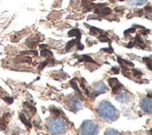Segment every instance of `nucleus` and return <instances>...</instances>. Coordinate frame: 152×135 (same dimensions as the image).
<instances>
[{"mask_svg": "<svg viewBox=\"0 0 152 135\" xmlns=\"http://www.w3.org/2000/svg\"><path fill=\"white\" fill-rule=\"evenodd\" d=\"M98 114L107 121H114L118 117V111L109 102H102L98 106Z\"/></svg>", "mask_w": 152, "mask_h": 135, "instance_id": "1", "label": "nucleus"}, {"mask_svg": "<svg viewBox=\"0 0 152 135\" xmlns=\"http://www.w3.org/2000/svg\"><path fill=\"white\" fill-rule=\"evenodd\" d=\"M48 130L52 134H59L67 131V124L62 118H55L48 123Z\"/></svg>", "mask_w": 152, "mask_h": 135, "instance_id": "2", "label": "nucleus"}, {"mask_svg": "<svg viewBox=\"0 0 152 135\" xmlns=\"http://www.w3.org/2000/svg\"><path fill=\"white\" fill-rule=\"evenodd\" d=\"M98 132V125L91 120H86L80 129V135H96Z\"/></svg>", "mask_w": 152, "mask_h": 135, "instance_id": "3", "label": "nucleus"}, {"mask_svg": "<svg viewBox=\"0 0 152 135\" xmlns=\"http://www.w3.org/2000/svg\"><path fill=\"white\" fill-rule=\"evenodd\" d=\"M141 107L145 111V113L151 114L152 112V102H151V98H145L143 99L141 102Z\"/></svg>", "mask_w": 152, "mask_h": 135, "instance_id": "4", "label": "nucleus"}, {"mask_svg": "<svg viewBox=\"0 0 152 135\" xmlns=\"http://www.w3.org/2000/svg\"><path fill=\"white\" fill-rule=\"evenodd\" d=\"M108 82H109V85L112 87V90H113L114 93L119 92L122 89H123V86L119 83V81L116 78H110Z\"/></svg>", "mask_w": 152, "mask_h": 135, "instance_id": "5", "label": "nucleus"}, {"mask_svg": "<svg viewBox=\"0 0 152 135\" xmlns=\"http://www.w3.org/2000/svg\"><path fill=\"white\" fill-rule=\"evenodd\" d=\"M106 90H107V88L103 83H102V82L101 83H98L94 88V90H93V93H92V97H96L98 95L102 94V93H104Z\"/></svg>", "mask_w": 152, "mask_h": 135, "instance_id": "6", "label": "nucleus"}, {"mask_svg": "<svg viewBox=\"0 0 152 135\" xmlns=\"http://www.w3.org/2000/svg\"><path fill=\"white\" fill-rule=\"evenodd\" d=\"M115 99L120 103H128L131 100V95L127 91H119Z\"/></svg>", "mask_w": 152, "mask_h": 135, "instance_id": "7", "label": "nucleus"}, {"mask_svg": "<svg viewBox=\"0 0 152 135\" xmlns=\"http://www.w3.org/2000/svg\"><path fill=\"white\" fill-rule=\"evenodd\" d=\"M71 105H72V109L73 111H78L82 107V103L77 99H72L71 101Z\"/></svg>", "mask_w": 152, "mask_h": 135, "instance_id": "8", "label": "nucleus"}, {"mask_svg": "<svg viewBox=\"0 0 152 135\" xmlns=\"http://www.w3.org/2000/svg\"><path fill=\"white\" fill-rule=\"evenodd\" d=\"M69 37H76L77 40H80L81 37V32L78 30V29H73V30L69 32Z\"/></svg>", "mask_w": 152, "mask_h": 135, "instance_id": "9", "label": "nucleus"}, {"mask_svg": "<svg viewBox=\"0 0 152 135\" xmlns=\"http://www.w3.org/2000/svg\"><path fill=\"white\" fill-rule=\"evenodd\" d=\"M96 13H99L101 15H108L111 13V9L109 8H101V9H96Z\"/></svg>", "mask_w": 152, "mask_h": 135, "instance_id": "10", "label": "nucleus"}, {"mask_svg": "<svg viewBox=\"0 0 152 135\" xmlns=\"http://www.w3.org/2000/svg\"><path fill=\"white\" fill-rule=\"evenodd\" d=\"M148 2V0H131L130 4L133 6H142Z\"/></svg>", "mask_w": 152, "mask_h": 135, "instance_id": "11", "label": "nucleus"}, {"mask_svg": "<svg viewBox=\"0 0 152 135\" xmlns=\"http://www.w3.org/2000/svg\"><path fill=\"white\" fill-rule=\"evenodd\" d=\"M80 42V40H77V39H72L71 41H69V42L67 43V46H66V50H69L72 48V47H73L76 43H79Z\"/></svg>", "mask_w": 152, "mask_h": 135, "instance_id": "12", "label": "nucleus"}, {"mask_svg": "<svg viewBox=\"0 0 152 135\" xmlns=\"http://www.w3.org/2000/svg\"><path fill=\"white\" fill-rule=\"evenodd\" d=\"M20 119L22 120V122L24 123L26 126H27L28 128H31V124L29 123V121L26 120V116H25L24 114H20Z\"/></svg>", "mask_w": 152, "mask_h": 135, "instance_id": "13", "label": "nucleus"}, {"mask_svg": "<svg viewBox=\"0 0 152 135\" xmlns=\"http://www.w3.org/2000/svg\"><path fill=\"white\" fill-rule=\"evenodd\" d=\"M79 61H81V62H93L92 59H91L89 56H87V55H83L82 57H80V58H79Z\"/></svg>", "mask_w": 152, "mask_h": 135, "instance_id": "14", "label": "nucleus"}, {"mask_svg": "<svg viewBox=\"0 0 152 135\" xmlns=\"http://www.w3.org/2000/svg\"><path fill=\"white\" fill-rule=\"evenodd\" d=\"M104 135H120V134H119V132H118L116 131L112 130V129H109V130H107L106 131H105Z\"/></svg>", "mask_w": 152, "mask_h": 135, "instance_id": "15", "label": "nucleus"}, {"mask_svg": "<svg viewBox=\"0 0 152 135\" xmlns=\"http://www.w3.org/2000/svg\"><path fill=\"white\" fill-rule=\"evenodd\" d=\"M24 105H25V107H26V108H27V109H28L29 111H30V112H31L32 114H35V113H36V108L33 107L32 105L28 104L27 103H24Z\"/></svg>", "mask_w": 152, "mask_h": 135, "instance_id": "16", "label": "nucleus"}, {"mask_svg": "<svg viewBox=\"0 0 152 135\" xmlns=\"http://www.w3.org/2000/svg\"><path fill=\"white\" fill-rule=\"evenodd\" d=\"M42 57H45V58H47V57H52L53 54H52V52H51L50 50H42Z\"/></svg>", "mask_w": 152, "mask_h": 135, "instance_id": "17", "label": "nucleus"}, {"mask_svg": "<svg viewBox=\"0 0 152 135\" xmlns=\"http://www.w3.org/2000/svg\"><path fill=\"white\" fill-rule=\"evenodd\" d=\"M71 85H72V87L73 88V89H74L75 90L80 91V90H79V88H78V86H77V83L75 82V80H72V81H71Z\"/></svg>", "mask_w": 152, "mask_h": 135, "instance_id": "18", "label": "nucleus"}, {"mask_svg": "<svg viewBox=\"0 0 152 135\" xmlns=\"http://www.w3.org/2000/svg\"><path fill=\"white\" fill-rule=\"evenodd\" d=\"M99 38H100V40L102 41V42H107V41H109V39L106 36H100Z\"/></svg>", "mask_w": 152, "mask_h": 135, "instance_id": "19", "label": "nucleus"}, {"mask_svg": "<svg viewBox=\"0 0 152 135\" xmlns=\"http://www.w3.org/2000/svg\"><path fill=\"white\" fill-rule=\"evenodd\" d=\"M0 130H6V125H5V123L0 119Z\"/></svg>", "mask_w": 152, "mask_h": 135, "instance_id": "20", "label": "nucleus"}, {"mask_svg": "<svg viewBox=\"0 0 152 135\" xmlns=\"http://www.w3.org/2000/svg\"><path fill=\"white\" fill-rule=\"evenodd\" d=\"M4 100H5L6 102H8L9 103H11L13 102V99H12V98H10V97H5Z\"/></svg>", "mask_w": 152, "mask_h": 135, "instance_id": "21", "label": "nucleus"}, {"mask_svg": "<svg viewBox=\"0 0 152 135\" xmlns=\"http://www.w3.org/2000/svg\"><path fill=\"white\" fill-rule=\"evenodd\" d=\"M9 117H10V114H6V115H4V120H6V121L8 122V121L10 120Z\"/></svg>", "mask_w": 152, "mask_h": 135, "instance_id": "22", "label": "nucleus"}, {"mask_svg": "<svg viewBox=\"0 0 152 135\" xmlns=\"http://www.w3.org/2000/svg\"><path fill=\"white\" fill-rule=\"evenodd\" d=\"M113 72H114L115 74H118V73L119 72V70H118V69H116L115 67H114V68H113Z\"/></svg>", "mask_w": 152, "mask_h": 135, "instance_id": "23", "label": "nucleus"}, {"mask_svg": "<svg viewBox=\"0 0 152 135\" xmlns=\"http://www.w3.org/2000/svg\"><path fill=\"white\" fill-rule=\"evenodd\" d=\"M111 1H112V2H114V0H111Z\"/></svg>", "mask_w": 152, "mask_h": 135, "instance_id": "24", "label": "nucleus"}, {"mask_svg": "<svg viewBox=\"0 0 152 135\" xmlns=\"http://www.w3.org/2000/svg\"><path fill=\"white\" fill-rule=\"evenodd\" d=\"M120 1H123V0H120Z\"/></svg>", "mask_w": 152, "mask_h": 135, "instance_id": "25", "label": "nucleus"}]
</instances>
